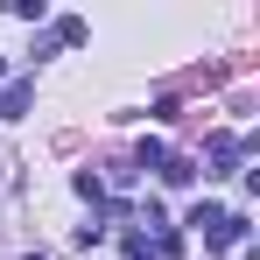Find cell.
<instances>
[{
	"mask_svg": "<svg viewBox=\"0 0 260 260\" xmlns=\"http://www.w3.org/2000/svg\"><path fill=\"white\" fill-rule=\"evenodd\" d=\"M28 106H36V78H7L0 85V120H21Z\"/></svg>",
	"mask_w": 260,
	"mask_h": 260,
	"instance_id": "obj_1",
	"label": "cell"
},
{
	"mask_svg": "<svg viewBox=\"0 0 260 260\" xmlns=\"http://www.w3.org/2000/svg\"><path fill=\"white\" fill-rule=\"evenodd\" d=\"M232 162H239V141L232 134H211V169L204 176H232Z\"/></svg>",
	"mask_w": 260,
	"mask_h": 260,
	"instance_id": "obj_2",
	"label": "cell"
},
{
	"mask_svg": "<svg viewBox=\"0 0 260 260\" xmlns=\"http://www.w3.org/2000/svg\"><path fill=\"white\" fill-rule=\"evenodd\" d=\"M162 183H176V190L197 183V162H190V155H162Z\"/></svg>",
	"mask_w": 260,
	"mask_h": 260,
	"instance_id": "obj_3",
	"label": "cell"
},
{
	"mask_svg": "<svg viewBox=\"0 0 260 260\" xmlns=\"http://www.w3.org/2000/svg\"><path fill=\"white\" fill-rule=\"evenodd\" d=\"M85 36H91V28L78 21V14H63V21H56V43H63V49H85Z\"/></svg>",
	"mask_w": 260,
	"mask_h": 260,
	"instance_id": "obj_4",
	"label": "cell"
},
{
	"mask_svg": "<svg viewBox=\"0 0 260 260\" xmlns=\"http://www.w3.org/2000/svg\"><path fill=\"white\" fill-rule=\"evenodd\" d=\"M183 225H204V239H211V232H218V225H225V211H218V204H197V211H190V218H183Z\"/></svg>",
	"mask_w": 260,
	"mask_h": 260,
	"instance_id": "obj_5",
	"label": "cell"
},
{
	"mask_svg": "<svg viewBox=\"0 0 260 260\" xmlns=\"http://www.w3.org/2000/svg\"><path fill=\"white\" fill-rule=\"evenodd\" d=\"M7 14H14V21H43L49 7H43V0H7Z\"/></svg>",
	"mask_w": 260,
	"mask_h": 260,
	"instance_id": "obj_6",
	"label": "cell"
},
{
	"mask_svg": "<svg viewBox=\"0 0 260 260\" xmlns=\"http://www.w3.org/2000/svg\"><path fill=\"white\" fill-rule=\"evenodd\" d=\"M134 260H155V253H134Z\"/></svg>",
	"mask_w": 260,
	"mask_h": 260,
	"instance_id": "obj_7",
	"label": "cell"
},
{
	"mask_svg": "<svg viewBox=\"0 0 260 260\" xmlns=\"http://www.w3.org/2000/svg\"><path fill=\"white\" fill-rule=\"evenodd\" d=\"M0 78H7V63H0Z\"/></svg>",
	"mask_w": 260,
	"mask_h": 260,
	"instance_id": "obj_8",
	"label": "cell"
}]
</instances>
